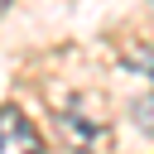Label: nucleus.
Instances as JSON below:
<instances>
[{"instance_id": "1", "label": "nucleus", "mask_w": 154, "mask_h": 154, "mask_svg": "<svg viewBox=\"0 0 154 154\" xmlns=\"http://www.w3.org/2000/svg\"><path fill=\"white\" fill-rule=\"evenodd\" d=\"M0 154H43V140L19 106H0Z\"/></svg>"}, {"instance_id": "4", "label": "nucleus", "mask_w": 154, "mask_h": 154, "mask_svg": "<svg viewBox=\"0 0 154 154\" xmlns=\"http://www.w3.org/2000/svg\"><path fill=\"white\" fill-rule=\"evenodd\" d=\"M5 5H10V0H0V14H5Z\"/></svg>"}, {"instance_id": "2", "label": "nucleus", "mask_w": 154, "mask_h": 154, "mask_svg": "<svg viewBox=\"0 0 154 154\" xmlns=\"http://www.w3.org/2000/svg\"><path fill=\"white\" fill-rule=\"evenodd\" d=\"M58 130H63L72 154H101L106 149V125L87 120L82 111H58Z\"/></svg>"}, {"instance_id": "3", "label": "nucleus", "mask_w": 154, "mask_h": 154, "mask_svg": "<svg viewBox=\"0 0 154 154\" xmlns=\"http://www.w3.org/2000/svg\"><path fill=\"white\" fill-rule=\"evenodd\" d=\"M144 77H149V91L135 96V125L140 130H154V72H144Z\"/></svg>"}]
</instances>
